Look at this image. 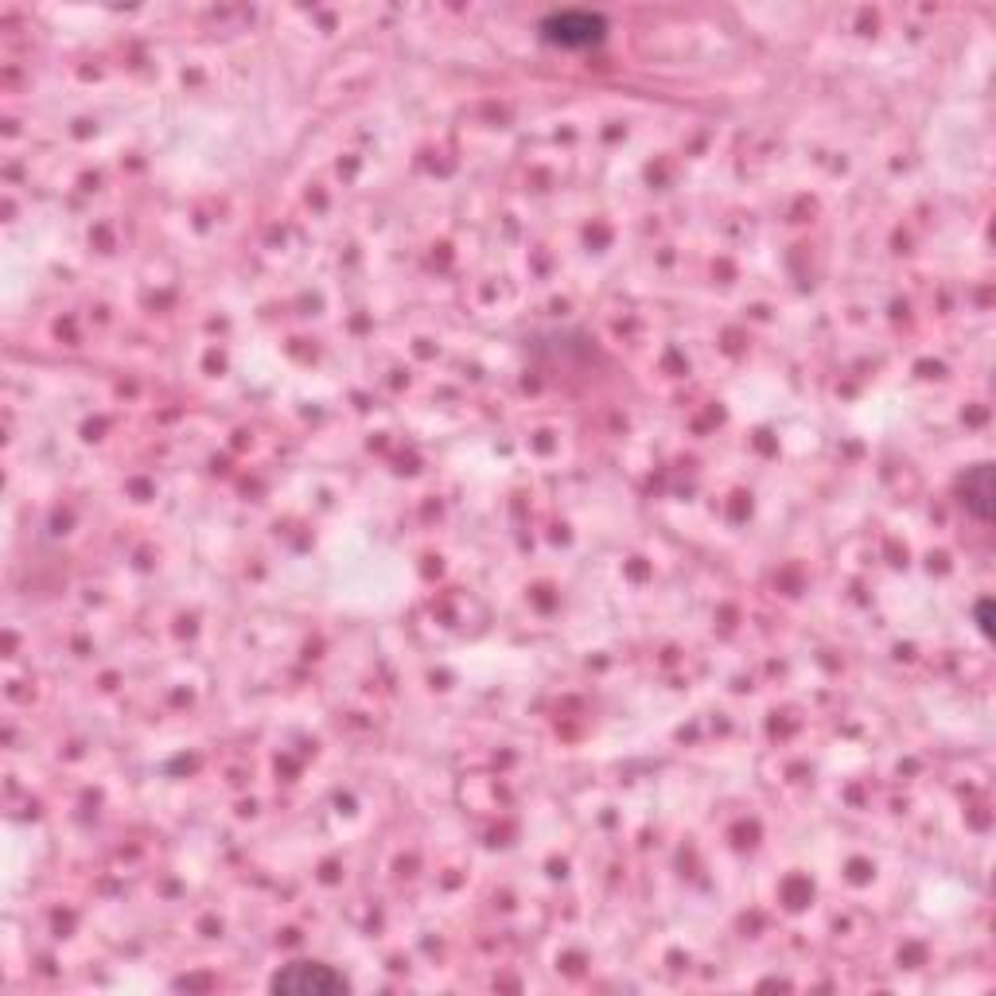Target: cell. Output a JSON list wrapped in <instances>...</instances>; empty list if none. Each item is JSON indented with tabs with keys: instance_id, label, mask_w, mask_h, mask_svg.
<instances>
[{
	"instance_id": "6da1fadb",
	"label": "cell",
	"mask_w": 996,
	"mask_h": 996,
	"mask_svg": "<svg viewBox=\"0 0 996 996\" xmlns=\"http://www.w3.org/2000/svg\"><path fill=\"white\" fill-rule=\"evenodd\" d=\"M277 993H339L347 989V981L339 973H331L327 965H288L285 973L273 977Z\"/></svg>"
},
{
	"instance_id": "3957f363",
	"label": "cell",
	"mask_w": 996,
	"mask_h": 996,
	"mask_svg": "<svg viewBox=\"0 0 996 996\" xmlns=\"http://www.w3.org/2000/svg\"><path fill=\"white\" fill-rule=\"evenodd\" d=\"M977 627H981V635H985V639H993V627H989V600H981V604H977Z\"/></svg>"
},
{
	"instance_id": "7a4b0ae2",
	"label": "cell",
	"mask_w": 996,
	"mask_h": 996,
	"mask_svg": "<svg viewBox=\"0 0 996 996\" xmlns=\"http://www.w3.org/2000/svg\"><path fill=\"white\" fill-rule=\"evenodd\" d=\"M965 506L977 514V518H989L993 514V467L981 463L965 475Z\"/></svg>"
}]
</instances>
